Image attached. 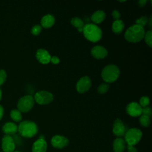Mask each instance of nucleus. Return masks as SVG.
Wrapping results in <instances>:
<instances>
[{"instance_id":"nucleus-20","label":"nucleus","mask_w":152,"mask_h":152,"mask_svg":"<svg viewBox=\"0 0 152 152\" xmlns=\"http://www.w3.org/2000/svg\"><path fill=\"white\" fill-rule=\"evenodd\" d=\"M124 28V23L121 20H115L113 22L112 26V29L114 33L115 34H120L122 32Z\"/></svg>"},{"instance_id":"nucleus-8","label":"nucleus","mask_w":152,"mask_h":152,"mask_svg":"<svg viewBox=\"0 0 152 152\" xmlns=\"http://www.w3.org/2000/svg\"><path fill=\"white\" fill-rule=\"evenodd\" d=\"M91 86V79L87 76H84L81 78L77 83L76 89L78 93H84L89 90Z\"/></svg>"},{"instance_id":"nucleus-34","label":"nucleus","mask_w":152,"mask_h":152,"mask_svg":"<svg viewBox=\"0 0 152 152\" xmlns=\"http://www.w3.org/2000/svg\"><path fill=\"white\" fill-rule=\"evenodd\" d=\"M146 2H147V1H145V0H140L138 2V4L139 7H142L145 5Z\"/></svg>"},{"instance_id":"nucleus-22","label":"nucleus","mask_w":152,"mask_h":152,"mask_svg":"<svg viewBox=\"0 0 152 152\" xmlns=\"http://www.w3.org/2000/svg\"><path fill=\"white\" fill-rule=\"evenodd\" d=\"M10 116L15 122H20L22 119L21 112L18 109H13L10 112Z\"/></svg>"},{"instance_id":"nucleus-3","label":"nucleus","mask_w":152,"mask_h":152,"mask_svg":"<svg viewBox=\"0 0 152 152\" xmlns=\"http://www.w3.org/2000/svg\"><path fill=\"white\" fill-rule=\"evenodd\" d=\"M18 131L23 137L31 138L37 134L38 128L34 122L24 121L20 122L18 126Z\"/></svg>"},{"instance_id":"nucleus-35","label":"nucleus","mask_w":152,"mask_h":152,"mask_svg":"<svg viewBox=\"0 0 152 152\" xmlns=\"http://www.w3.org/2000/svg\"><path fill=\"white\" fill-rule=\"evenodd\" d=\"M4 115V107L0 105V120L2 119Z\"/></svg>"},{"instance_id":"nucleus-15","label":"nucleus","mask_w":152,"mask_h":152,"mask_svg":"<svg viewBox=\"0 0 152 152\" xmlns=\"http://www.w3.org/2000/svg\"><path fill=\"white\" fill-rule=\"evenodd\" d=\"M47 143L44 138H39L33 144L32 152H46Z\"/></svg>"},{"instance_id":"nucleus-14","label":"nucleus","mask_w":152,"mask_h":152,"mask_svg":"<svg viewBox=\"0 0 152 152\" xmlns=\"http://www.w3.org/2000/svg\"><path fill=\"white\" fill-rule=\"evenodd\" d=\"M36 58L42 64H47L50 61L51 56L49 52L43 49H39L36 53Z\"/></svg>"},{"instance_id":"nucleus-4","label":"nucleus","mask_w":152,"mask_h":152,"mask_svg":"<svg viewBox=\"0 0 152 152\" xmlns=\"http://www.w3.org/2000/svg\"><path fill=\"white\" fill-rule=\"evenodd\" d=\"M120 71L118 67L115 65H108L103 69L102 71V77L106 83H113L119 77Z\"/></svg>"},{"instance_id":"nucleus-7","label":"nucleus","mask_w":152,"mask_h":152,"mask_svg":"<svg viewBox=\"0 0 152 152\" xmlns=\"http://www.w3.org/2000/svg\"><path fill=\"white\" fill-rule=\"evenodd\" d=\"M34 100L39 104H47L53 101V96L48 91L42 90L35 94Z\"/></svg>"},{"instance_id":"nucleus-23","label":"nucleus","mask_w":152,"mask_h":152,"mask_svg":"<svg viewBox=\"0 0 152 152\" xmlns=\"http://www.w3.org/2000/svg\"><path fill=\"white\" fill-rule=\"evenodd\" d=\"M140 123L144 127H148L150 125V118L144 115H141L139 119Z\"/></svg>"},{"instance_id":"nucleus-9","label":"nucleus","mask_w":152,"mask_h":152,"mask_svg":"<svg viewBox=\"0 0 152 152\" xmlns=\"http://www.w3.org/2000/svg\"><path fill=\"white\" fill-rule=\"evenodd\" d=\"M2 148L4 152H13L15 149V142L11 135H5L2 139Z\"/></svg>"},{"instance_id":"nucleus-27","label":"nucleus","mask_w":152,"mask_h":152,"mask_svg":"<svg viewBox=\"0 0 152 152\" xmlns=\"http://www.w3.org/2000/svg\"><path fill=\"white\" fill-rule=\"evenodd\" d=\"M150 103V99L147 96H142L140 100L139 104L141 107H145L148 106Z\"/></svg>"},{"instance_id":"nucleus-33","label":"nucleus","mask_w":152,"mask_h":152,"mask_svg":"<svg viewBox=\"0 0 152 152\" xmlns=\"http://www.w3.org/2000/svg\"><path fill=\"white\" fill-rule=\"evenodd\" d=\"M127 152H137V148L134 145H127Z\"/></svg>"},{"instance_id":"nucleus-24","label":"nucleus","mask_w":152,"mask_h":152,"mask_svg":"<svg viewBox=\"0 0 152 152\" xmlns=\"http://www.w3.org/2000/svg\"><path fill=\"white\" fill-rule=\"evenodd\" d=\"M144 38L146 44L151 48L152 46V31L148 30L147 33H145Z\"/></svg>"},{"instance_id":"nucleus-11","label":"nucleus","mask_w":152,"mask_h":152,"mask_svg":"<svg viewBox=\"0 0 152 152\" xmlns=\"http://www.w3.org/2000/svg\"><path fill=\"white\" fill-rule=\"evenodd\" d=\"M126 113L133 117H138L142 114V107L137 102L129 103L126 107Z\"/></svg>"},{"instance_id":"nucleus-28","label":"nucleus","mask_w":152,"mask_h":152,"mask_svg":"<svg viewBox=\"0 0 152 152\" xmlns=\"http://www.w3.org/2000/svg\"><path fill=\"white\" fill-rule=\"evenodd\" d=\"M42 30V27L40 25H35L34 26L31 30V33L32 34L34 35V36H37L38 34H39Z\"/></svg>"},{"instance_id":"nucleus-2","label":"nucleus","mask_w":152,"mask_h":152,"mask_svg":"<svg viewBox=\"0 0 152 152\" xmlns=\"http://www.w3.org/2000/svg\"><path fill=\"white\" fill-rule=\"evenodd\" d=\"M85 38L92 42L99 41L102 36V31L100 27L94 24H87L83 28Z\"/></svg>"},{"instance_id":"nucleus-29","label":"nucleus","mask_w":152,"mask_h":152,"mask_svg":"<svg viewBox=\"0 0 152 152\" xmlns=\"http://www.w3.org/2000/svg\"><path fill=\"white\" fill-rule=\"evenodd\" d=\"M144 115H146L148 117H151V109L150 107L147 106L145 107H142V114Z\"/></svg>"},{"instance_id":"nucleus-17","label":"nucleus","mask_w":152,"mask_h":152,"mask_svg":"<svg viewBox=\"0 0 152 152\" xmlns=\"http://www.w3.org/2000/svg\"><path fill=\"white\" fill-rule=\"evenodd\" d=\"M126 148V142L122 138H117L113 142L114 152H124Z\"/></svg>"},{"instance_id":"nucleus-19","label":"nucleus","mask_w":152,"mask_h":152,"mask_svg":"<svg viewBox=\"0 0 152 152\" xmlns=\"http://www.w3.org/2000/svg\"><path fill=\"white\" fill-rule=\"evenodd\" d=\"M105 18V12L102 10H98L92 14L91 17V20L93 23L96 24H99L103 22Z\"/></svg>"},{"instance_id":"nucleus-30","label":"nucleus","mask_w":152,"mask_h":152,"mask_svg":"<svg viewBox=\"0 0 152 152\" xmlns=\"http://www.w3.org/2000/svg\"><path fill=\"white\" fill-rule=\"evenodd\" d=\"M7 78V73L4 69L0 70V86L2 85Z\"/></svg>"},{"instance_id":"nucleus-1","label":"nucleus","mask_w":152,"mask_h":152,"mask_svg":"<svg viewBox=\"0 0 152 152\" xmlns=\"http://www.w3.org/2000/svg\"><path fill=\"white\" fill-rule=\"evenodd\" d=\"M144 28L138 24H134L129 27L125 33V39L129 42L137 43L140 42L144 36Z\"/></svg>"},{"instance_id":"nucleus-25","label":"nucleus","mask_w":152,"mask_h":152,"mask_svg":"<svg viewBox=\"0 0 152 152\" xmlns=\"http://www.w3.org/2000/svg\"><path fill=\"white\" fill-rule=\"evenodd\" d=\"M109 88V85L107 84L103 83L99 86L97 88V91L99 94H104L106 93Z\"/></svg>"},{"instance_id":"nucleus-26","label":"nucleus","mask_w":152,"mask_h":152,"mask_svg":"<svg viewBox=\"0 0 152 152\" xmlns=\"http://www.w3.org/2000/svg\"><path fill=\"white\" fill-rule=\"evenodd\" d=\"M135 23H136V24L140 25L143 27L148 23V18L146 16H142L140 18L137 19L135 20Z\"/></svg>"},{"instance_id":"nucleus-16","label":"nucleus","mask_w":152,"mask_h":152,"mask_svg":"<svg viewBox=\"0 0 152 152\" xmlns=\"http://www.w3.org/2000/svg\"><path fill=\"white\" fill-rule=\"evenodd\" d=\"M2 131L8 135L15 134L18 131V126L14 122H7L2 126Z\"/></svg>"},{"instance_id":"nucleus-18","label":"nucleus","mask_w":152,"mask_h":152,"mask_svg":"<svg viewBox=\"0 0 152 152\" xmlns=\"http://www.w3.org/2000/svg\"><path fill=\"white\" fill-rule=\"evenodd\" d=\"M55 17L51 14H46L43 16L40 21L42 27L48 28L51 27L55 23Z\"/></svg>"},{"instance_id":"nucleus-5","label":"nucleus","mask_w":152,"mask_h":152,"mask_svg":"<svg viewBox=\"0 0 152 152\" xmlns=\"http://www.w3.org/2000/svg\"><path fill=\"white\" fill-rule=\"evenodd\" d=\"M142 132L140 129L132 128L129 129L125 134V141L129 145H134L137 144L142 137Z\"/></svg>"},{"instance_id":"nucleus-21","label":"nucleus","mask_w":152,"mask_h":152,"mask_svg":"<svg viewBox=\"0 0 152 152\" xmlns=\"http://www.w3.org/2000/svg\"><path fill=\"white\" fill-rule=\"evenodd\" d=\"M71 23L73 26L77 28V30L78 31H80V32L83 31V28L85 24H84V22L80 18H77V17L72 18L71 20Z\"/></svg>"},{"instance_id":"nucleus-13","label":"nucleus","mask_w":152,"mask_h":152,"mask_svg":"<svg viewBox=\"0 0 152 152\" xmlns=\"http://www.w3.org/2000/svg\"><path fill=\"white\" fill-rule=\"evenodd\" d=\"M91 55L96 59H103L108 54L107 50L102 46H95L91 50Z\"/></svg>"},{"instance_id":"nucleus-10","label":"nucleus","mask_w":152,"mask_h":152,"mask_svg":"<svg viewBox=\"0 0 152 152\" xmlns=\"http://www.w3.org/2000/svg\"><path fill=\"white\" fill-rule=\"evenodd\" d=\"M69 143L68 139L62 135H56L51 139V144L56 148H62L67 146Z\"/></svg>"},{"instance_id":"nucleus-36","label":"nucleus","mask_w":152,"mask_h":152,"mask_svg":"<svg viewBox=\"0 0 152 152\" xmlns=\"http://www.w3.org/2000/svg\"><path fill=\"white\" fill-rule=\"evenodd\" d=\"M1 97H2V92H1V90L0 89V100L1 99Z\"/></svg>"},{"instance_id":"nucleus-12","label":"nucleus","mask_w":152,"mask_h":152,"mask_svg":"<svg viewBox=\"0 0 152 152\" xmlns=\"http://www.w3.org/2000/svg\"><path fill=\"white\" fill-rule=\"evenodd\" d=\"M112 131L113 134L118 137V138H121L124 136L125 134V127L122 122V121L117 118L113 122Z\"/></svg>"},{"instance_id":"nucleus-32","label":"nucleus","mask_w":152,"mask_h":152,"mask_svg":"<svg viewBox=\"0 0 152 152\" xmlns=\"http://www.w3.org/2000/svg\"><path fill=\"white\" fill-rule=\"evenodd\" d=\"M50 62H51L53 64H58L59 63V59L58 58V57H57L56 56H53L52 57L51 56Z\"/></svg>"},{"instance_id":"nucleus-6","label":"nucleus","mask_w":152,"mask_h":152,"mask_svg":"<svg viewBox=\"0 0 152 152\" xmlns=\"http://www.w3.org/2000/svg\"><path fill=\"white\" fill-rule=\"evenodd\" d=\"M34 104V97L30 95H26L19 99L17 103V108L20 112H27L32 109Z\"/></svg>"},{"instance_id":"nucleus-37","label":"nucleus","mask_w":152,"mask_h":152,"mask_svg":"<svg viewBox=\"0 0 152 152\" xmlns=\"http://www.w3.org/2000/svg\"><path fill=\"white\" fill-rule=\"evenodd\" d=\"M13 152H19V151H13Z\"/></svg>"},{"instance_id":"nucleus-31","label":"nucleus","mask_w":152,"mask_h":152,"mask_svg":"<svg viewBox=\"0 0 152 152\" xmlns=\"http://www.w3.org/2000/svg\"><path fill=\"white\" fill-rule=\"evenodd\" d=\"M112 15L113 19H115V20H119V18L121 17V14L118 10H115L112 11Z\"/></svg>"}]
</instances>
